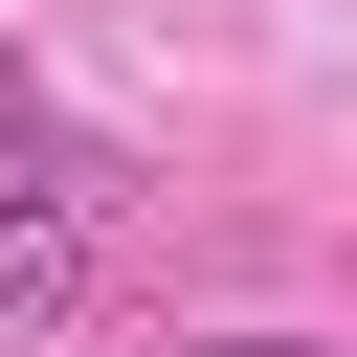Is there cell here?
<instances>
[{"label":"cell","mask_w":357,"mask_h":357,"mask_svg":"<svg viewBox=\"0 0 357 357\" xmlns=\"http://www.w3.org/2000/svg\"><path fill=\"white\" fill-rule=\"evenodd\" d=\"M89 290V201H45V178H0V335H45Z\"/></svg>","instance_id":"cell-1"},{"label":"cell","mask_w":357,"mask_h":357,"mask_svg":"<svg viewBox=\"0 0 357 357\" xmlns=\"http://www.w3.org/2000/svg\"><path fill=\"white\" fill-rule=\"evenodd\" d=\"M156 357H335V335H156Z\"/></svg>","instance_id":"cell-2"}]
</instances>
